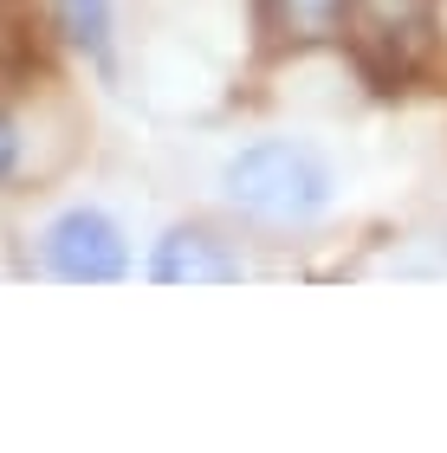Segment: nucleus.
<instances>
[{"mask_svg":"<svg viewBox=\"0 0 447 453\" xmlns=\"http://www.w3.org/2000/svg\"><path fill=\"white\" fill-rule=\"evenodd\" d=\"M220 188L259 226H312L337 201V169L312 142L266 136V142H247V150L220 169Z\"/></svg>","mask_w":447,"mask_h":453,"instance_id":"nucleus-1","label":"nucleus"},{"mask_svg":"<svg viewBox=\"0 0 447 453\" xmlns=\"http://www.w3.org/2000/svg\"><path fill=\"white\" fill-rule=\"evenodd\" d=\"M46 265L52 279L66 285H117L130 273V246H124V226L97 208H72L46 226Z\"/></svg>","mask_w":447,"mask_h":453,"instance_id":"nucleus-2","label":"nucleus"},{"mask_svg":"<svg viewBox=\"0 0 447 453\" xmlns=\"http://www.w3.org/2000/svg\"><path fill=\"white\" fill-rule=\"evenodd\" d=\"M247 265L214 226H175V234L156 240L150 253V279L156 285H234Z\"/></svg>","mask_w":447,"mask_h":453,"instance_id":"nucleus-3","label":"nucleus"},{"mask_svg":"<svg viewBox=\"0 0 447 453\" xmlns=\"http://www.w3.org/2000/svg\"><path fill=\"white\" fill-rule=\"evenodd\" d=\"M266 46L279 52H312V46H337L357 19V0H259L253 7Z\"/></svg>","mask_w":447,"mask_h":453,"instance_id":"nucleus-4","label":"nucleus"},{"mask_svg":"<svg viewBox=\"0 0 447 453\" xmlns=\"http://www.w3.org/2000/svg\"><path fill=\"white\" fill-rule=\"evenodd\" d=\"M421 52H428V13H402V19H389V13H363V58H370L376 72H389V78H402V72H415L421 65Z\"/></svg>","mask_w":447,"mask_h":453,"instance_id":"nucleus-5","label":"nucleus"},{"mask_svg":"<svg viewBox=\"0 0 447 453\" xmlns=\"http://www.w3.org/2000/svg\"><path fill=\"white\" fill-rule=\"evenodd\" d=\"M111 7L117 0H58V33L97 65H111V27H117Z\"/></svg>","mask_w":447,"mask_h":453,"instance_id":"nucleus-6","label":"nucleus"},{"mask_svg":"<svg viewBox=\"0 0 447 453\" xmlns=\"http://www.w3.org/2000/svg\"><path fill=\"white\" fill-rule=\"evenodd\" d=\"M13 169H19V130H13L7 117H0V181H7Z\"/></svg>","mask_w":447,"mask_h":453,"instance_id":"nucleus-7","label":"nucleus"}]
</instances>
